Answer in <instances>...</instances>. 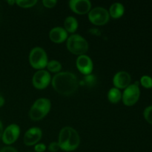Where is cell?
<instances>
[{
    "label": "cell",
    "mask_w": 152,
    "mask_h": 152,
    "mask_svg": "<svg viewBox=\"0 0 152 152\" xmlns=\"http://www.w3.org/2000/svg\"><path fill=\"white\" fill-rule=\"evenodd\" d=\"M52 86L58 94L63 96H71L76 92L79 86L77 76L69 71L59 72L51 80Z\"/></svg>",
    "instance_id": "cell-1"
},
{
    "label": "cell",
    "mask_w": 152,
    "mask_h": 152,
    "mask_svg": "<svg viewBox=\"0 0 152 152\" xmlns=\"http://www.w3.org/2000/svg\"><path fill=\"white\" fill-rule=\"evenodd\" d=\"M57 142L62 151H75L80 144V137L76 129L66 126L62 128L59 132Z\"/></svg>",
    "instance_id": "cell-2"
},
{
    "label": "cell",
    "mask_w": 152,
    "mask_h": 152,
    "mask_svg": "<svg viewBox=\"0 0 152 152\" xmlns=\"http://www.w3.org/2000/svg\"><path fill=\"white\" fill-rule=\"evenodd\" d=\"M51 108V102L48 98H39L31 106L29 117L33 121H39L48 115Z\"/></svg>",
    "instance_id": "cell-3"
},
{
    "label": "cell",
    "mask_w": 152,
    "mask_h": 152,
    "mask_svg": "<svg viewBox=\"0 0 152 152\" xmlns=\"http://www.w3.org/2000/svg\"><path fill=\"white\" fill-rule=\"evenodd\" d=\"M66 47L71 53L77 56L86 54L89 48L87 40L79 34H72L68 37Z\"/></svg>",
    "instance_id": "cell-4"
},
{
    "label": "cell",
    "mask_w": 152,
    "mask_h": 152,
    "mask_svg": "<svg viewBox=\"0 0 152 152\" xmlns=\"http://www.w3.org/2000/svg\"><path fill=\"white\" fill-rule=\"evenodd\" d=\"M30 65L37 70H43L48 62V57L45 50L41 47H35L31 50L28 57Z\"/></svg>",
    "instance_id": "cell-5"
},
{
    "label": "cell",
    "mask_w": 152,
    "mask_h": 152,
    "mask_svg": "<svg viewBox=\"0 0 152 152\" xmlns=\"http://www.w3.org/2000/svg\"><path fill=\"white\" fill-rule=\"evenodd\" d=\"M140 96V89L139 83L136 82L134 84H131L124 89L122 93V101L126 106H132L138 102Z\"/></svg>",
    "instance_id": "cell-6"
},
{
    "label": "cell",
    "mask_w": 152,
    "mask_h": 152,
    "mask_svg": "<svg viewBox=\"0 0 152 152\" xmlns=\"http://www.w3.org/2000/svg\"><path fill=\"white\" fill-rule=\"evenodd\" d=\"M88 19L92 24L96 26H102L108 22L110 19L108 10L102 7H96L88 13Z\"/></svg>",
    "instance_id": "cell-7"
},
{
    "label": "cell",
    "mask_w": 152,
    "mask_h": 152,
    "mask_svg": "<svg viewBox=\"0 0 152 152\" xmlns=\"http://www.w3.org/2000/svg\"><path fill=\"white\" fill-rule=\"evenodd\" d=\"M51 76L46 70H39L34 74L32 78V84L35 88L43 90L46 88L51 83Z\"/></svg>",
    "instance_id": "cell-8"
},
{
    "label": "cell",
    "mask_w": 152,
    "mask_h": 152,
    "mask_svg": "<svg viewBox=\"0 0 152 152\" xmlns=\"http://www.w3.org/2000/svg\"><path fill=\"white\" fill-rule=\"evenodd\" d=\"M20 135V128L17 124H10L6 127L3 132L1 139L5 145H10L13 144Z\"/></svg>",
    "instance_id": "cell-9"
},
{
    "label": "cell",
    "mask_w": 152,
    "mask_h": 152,
    "mask_svg": "<svg viewBox=\"0 0 152 152\" xmlns=\"http://www.w3.org/2000/svg\"><path fill=\"white\" fill-rule=\"evenodd\" d=\"M76 65L78 71L85 76L91 74L94 70L93 61L86 54L78 56L76 60Z\"/></svg>",
    "instance_id": "cell-10"
},
{
    "label": "cell",
    "mask_w": 152,
    "mask_h": 152,
    "mask_svg": "<svg viewBox=\"0 0 152 152\" xmlns=\"http://www.w3.org/2000/svg\"><path fill=\"white\" fill-rule=\"evenodd\" d=\"M42 132L39 127H32L28 129L24 134L23 142L27 146H32L38 143L42 139Z\"/></svg>",
    "instance_id": "cell-11"
},
{
    "label": "cell",
    "mask_w": 152,
    "mask_h": 152,
    "mask_svg": "<svg viewBox=\"0 0 152 152\" xmlns=\"http://www.w3.org/2000/svg\"><path fill=\"white\" fill-rule=\"evenodd\" d=\"M68 4L71 10L79 15L87 14L91 10V2L89 0H71Z\"/></svg>",
    "instance_id": "cell-12"
},
{
    "label": "cell",
    "mask_w": 152,
    "mask_h": 152,
    "mask_svg": "<svg viewBox=\"0 0 152 152\" xmlns=\"http://www.w3.org/2000/svg\"><path fill=\"white\" fill-rule=\"evenodd\" d=\"M132 77L131 75L125 71H120L115 74L113 78V84L114 87L118 89H125L131 85Z\"/></svg>",
    "instance_id": "cell-13"
},
{
    "label": "cell",
    "mask_w": 152,
    "mask_h": 152,
    "mask_svg": "<svg viewBox=\"0 0 152 152\" xmlns=\"http://www.w3.org/2000/svg\"><path fill=\"white\" fill-rule=\"evenodd\" d=\"M49 38L53 42L60 44L67 41L68 38V33L62 27H55L49 32Z\"/></svg>",
    "instance_id": "cell-14"
},
{
    "label": "cell",
    "mask_w": 152,
    "mask_h": 152,
    "mask_svg": "<svg viewBox=\"0 0 152 152\" xmlns=\"http://www.w3.org/2000/svg\"><path fill=\"white\" fill-rule=\"evenodd\" d=\"M125 13V7L122 3L115 2L111 4L108 10L110 17L113 19H119L123 16Z\"/></svg>",
    "instance_id": "cell-15"
},
{
    "label": "cell",
    "mask_w": 152,
    "mask_h": 152,
    "mask_svg": "<svg viewBox=\"0 0 152 152\" xmlns=\"http://www.w3.org/2000/svg\"><path fill=\"white\" fill-rule=\"evenodd\" d=\"M78 21L74 16H69L64 20V28L68 33L74 34L78 28Z\"/></svg>",
    "instance_id": "cell-16"
},
{
    "label": "cell",
    "mask_w": 152,
    "mask_h": 152,
    "mask_svg": "<svg viewBox=\"0 0 152 152\" xmlns=\"http://www.w3.org/2000/svg\"><path fill=\"white\" fill-rule=\"evenodd\" d=\"M108 99L111 103H118L122 100V92L117 88H111L108 92Z\"/></svg>",
    "instance_id": "cell-17"
},
{
    "label": "cell",
    "mask_w": 152,
    "mask_h": 152,
    "mask_svg": "<svg viewBox=\"0 0 152 152\" xmlns=\"http://www.w3.org/2000/svg\"><path fill=\"white\" fill-rule=\"evenodd\" d=\"M46 68H47L48 72L58 74V73L60 72L61 70H62V64H61L59 61L55 60V59H52V60L48 61Z\"/></svg>",
    "instance_id": "cell-18"
},
{
    "label": "cell",
    "mask_w": 152,
    "mask_h": 152,
    "mask_svg": "<svg viewBox=\"0 0 152 152\" xmlns=\"http://www.w3.org/2000/svg\"><path fill=\"white\" fill-rule=\"evenodd\" d=\"M37 0H16V4L22 8H30L35 6Z\"/></svg>",
    "instance_id": "cell-19"
},
{
    "label": "cell",
    "mask_w": 152,
    "mask_h": 152,
    "mask_svg": "<svg viewBox=\"0 0 152 152\" xmlns=\"http://www.w3.org/2000/svg\"><path fill=\"white\" fill-rule=\"evenodd\" d=\"M140 83L143 88L147 89L152 88V78L150 76L143 75L141 77Z\"/></svg>",
    "instance_id": "cell-20"
},
{
    "label": "cell",
    "mask_w": 152,
    "mask_h": 152,
    "mask_svg": "<svg viewBox=\"0 0 152 152\" xmlns=\"http://www.w3.org/2000/svg\"><path fill=\"white\" fill-rule=\"evenodd\" d=\"M143 116L145 120L148 122L149 124L152 125V105L147 106L144 109Z\"/></svg>",
    "instance_id": "cell-21"
},
{
    "label": "cell",
    "mask_w": 152,
    "mask_h": 152,
    "mask_svg": "<svg viewBox=\"0 0 152 152\" xmlns=\"http://www.w3.org/2000/svg\"><path fill=\"white\" fill-rule=\"evenodd\" d=\"M84 82L88 86H93L96 83V78L93 74H89L85 77Z\"/></svg>",
    "instance_id": "cell-22"
},
{
    "label": "cell",
    "mask_w": 152,
    "mask_h": 152,
    "mask_svg": "<svg viewBox=\"0 0 152 152\" xmlns=\"http://www.w3.org/2000/svg\"><path fill=\"white\" fill-rule=\"evenodd\" d=\"M57 1L56 0H43L42 4L47 8H53L56 6Z\"/></svg>",
    "instance_id": "cell-23"
},
{
    "label": "cell",
    "mask_w": 152,
    "mask_h": 152,
    "mask_svg": "<svg viewBox=\"0 0 152 152\" xmlns=\"http://www.w3.org/2000/svg\"><path fill=\"white\" fill-rule=\"evenodd\" d=\"M47 149V146L45 144L38 142L34 145V151L35 152H45Z\"/></svg>",
    "instance_id": "cell-24"
},
{
    "label": "cell",
    "mask_w": 152,
    "mask_h": 152,
    "mask_svg": "<svg viewBox=\"0 0 152 152\" xmlns=\"http://www.w3.org/2000/svg\"><path fill=\"white\" fill-rule=\"evenodd\" d=\"M48 148L50 152H57L59 150H60V148H59V145L57 142H50Z\"/></svg>",
    "instance_id": "cell-25"
},
{
    "label": "cell",
    "mask_w": 152,
    "mask_h": 152,
    "mask_svg": "<svg viewBox=\"0 0 152 152\" xmlns=\"http://www.w3.org/2000/svg\"><path fill=\"white\" fill-rule=\"evenodd\" d=\"M0 152H18V151L16 148H13V147L7 145V146L3 147V148L0 150Z\"/></svg>",
    "instance_id": "cell-26"
},
{
    "label": "cell",
    "mask_w": 152,
    "mask_h": 152,
    "mask_svg": "<svg viewBox=\"0 0 152 152\" xmlns=\"http://www.w3.org/2000/svg\"><path fill=\"white\" fill-rule=\"evenodd\" d=\"M90 32L92 33L93 34H94V35H99V34H100V32L99 31V30L96 29V28H94V29H91L90 30Z\"/></svg>",
    "instance_id": "cell-27"
},
{
    "label": "cell",
    "mask_w": 152,
    "mask_h": 152,
    "mask_svg": "<svg viewBox=\"0 0 152 152\" xmlns=\"http://www.w3.org/2000/svg\"><path fill=\"white\" fill-rule=\"evenodd\" d=\"M4 104V98L3 97L2 95L0 94V108L2 107Z\"/></svg>",
    "instance_id": "cell-28"
},
{
    "label": "cell",
    "mask_w": 152,
    "mask_h": 152,
    "mask_svg": "<svg viewBox=\"0 0 152 152\" xmlns=\"http://www.w3.org/2000/svg\"><path fill=\"white\" fill-rule=\"evenodd\" d=\"M3 132H4V129H3V124H2V123H1V120H0V138H1V136H2Z\"/></svg>",
    "instance_id": "cell-29"
},
{
    "label": "cell",
    "mask_w": 152,
    "mask_h": 152,
    "mask_svg": "<svg viewBox=\"0 0 152 152\" xmlns=\"http://www.w3.org/2000/svg\"><path fill=\"white\" fill-rule=\"evenodd\" d=\"M7 3H8L10 5H13L14 4H16V1H14V0H9V1H7Z\"/></svg>",
    "instance_id": "cell-30"
}]
</instances>
